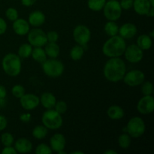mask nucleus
I'll return each instance as SVG.
<instances>
[{
  "label": "nucleus",
  "mask_w": 154,
  "mask_h": 154,
  "mask_svg": "<svg viewBox=\"0 0 154 154\" xmlns=\"http://www.w3.org/2000/svg\"><path fill=\"white\" fill-rule=\"evenodd\" d=\"M29 44L32 47H44L48 43L46 33L39 28H34L28 32Z\"/></svg>",
  "instance_id": "1a4fd4ad"
},
{
  "label": "nucleus",
  "mask_w": 154,
  "mask_h": 154,
  "mask_svg": "<svg viewBox=\"0 0 154 154\" xmlns=\"http://www.w3.org/2000/svg\"><path fill=\"white\" fill-rule=\"evenodd\" d=\"M52 153L51 147L46 144H40L36 147V154H51Z\"/></svg>",
  "instance_id": "f704fd0d"
},
{
  "label": "nucleus",
  "mask_w": 154,
  "mask_h": 154,
  "mask_svg": "<svg viewBox=\"0 0 154 154\" xmlns=\"http://www.w3.org/2000/svg\"><path fill=\"white\" fill-rule=\"evenodd\" d=\"M84 54V47L79 45H76L71 49L69 54H70V57L72 58V60H73L74 61H78L82 59Z\"/></svg>",
  "instance_id": "bb28decb"
},
{
  "label": "nucleus",
  "mask_w": 154,
  "mask_h": 154,
  "mask_svg": "<svg viewBox=\"0 0 154 154\" xmlns=\"http://www.w3.org/2000/svg\"><path fill=\"white\" fill-rule=\"evenodd\" d=\"M5 16L9 20L13 22V21L16 20L17 19L19 14H18V11L16 8L11 7V8H8L6 10Z\"/></svg>",
  "instance_id": "72a5a7b5"
},
{
  "label": "nucleus",
  "mask_w": 154,
  "mask_h": 154,
  "mask_svg": "<svg viewBox=\"0 0 154 154\" xmlns=\"http://www.w3.org/2000/svg\"><path fill=\"white\" fill-rule=\"evenodd\" d=\"M123 82L129 87H137L142 84L145 80V75L142 71L134 69L125 74Z\"/></svg>",
  "instance_id": "9d476101"
},
{
  "label": "nucleus",
  "mask_w": 154,
  "mask_h": 154,
  "mask_svg": "<svg viewBox=\"0 0 154 154\" xmlns=\"http://www.w3.org/2000/svg\"><path fill=\"white\" fill-rule=\"evenodd\" d=\"M44 47H45V51L47 54V57L56 59L60 55V48L57 42H48Z\"/></svg>",
  "instance_id": "4be33fe9"
},
{
  "label": "nucleus",
  "mask_w": 154,
  "mask_h": 154,
  "mask_svg": "<svg viewBox=\"0 0 154 154\" xmlns=\"http://www.w3.org/2000/svg\"><path fill=\"white\" fill-rule=\"evenodd\" d=\"M147 16L150 17H153V16H154V7H151V8L150 9L149 12L147 13Z\"/></svg>",
  "instance_id": "a18cd8bd"
},
{
  "label": "nucleus",
  "mask_w": 154,
  "mask_h": 154,
  "mask_svg": "<svg viewBox=\"0 0 154 154\" xmlns=\"http://www.w3.org/2000/svg\"><path fill=\"white\" fill-rule=\"evenodd\" d=\"M138 32L137 26L132 23H126L119 27L118 34L123 39H130L135 37Z\"/></svg>",
  "instance_id": "2eb2a0df"
},
{
  "label": "nucleus",
  "mask_w": 154,
  "mask_h": 154,
  "mask_svg": "<svg viewBox=\"0 0 154 154\" xmlns=\"http://www.w3.org/2000/svg\"><path fill=\"white\" fill-rule=\"evenodd\" d=\"M8 126V120L3 115H0V132L6 129Z\"/></svg>",
  "instance_id": "a19ab883"
},
{
  "label": "nucleus",
  "mask_w": 154,
  "mask_h": 154,
  "mask_svg": "<svg viewBox=\"0 0 154 154\" xmlns=\"http://www.w3.org/2000/svg\"><path fill=\"white\" fill-rule=\"evenodd\" d=\"M126 73V64L120 57L110 58L104 66V76L111 82L117 83L122 81Z\"/></svg>",
  "instance_id": "f257e3e1"
},
{
  "label": "nucleus",
  "mask_w": 154,
  "mask_h": 154,
  "mask_svg": "<svg viewBox=\"0 0 154 154\" xmlns=\"http://www.w3.org/2000/svg\"><path fill=\"white\" fill-rule=\"evenodd\" d=\"M72 154H83L84 153V152L82 151H73L72 152Z\"/></svg>",
  "instance_id": "09e8293b"
},
{
  "label": "nucleus",
  "mask_w": 154,
  "mask_h": 154,
  "mask_svg": "<svg viewBox=\"0 0 154 154\" xmlns=\"http://www.w3.org/2000/svg\"><path fill=\"white\" fill-rule=\"evenodd\" d=\"M152 45H153L152 38L149 36V35H141L137 38V45L142 51H147V50L150 49Z\"/></svg>",
  "instance_id": "5701e85b"
},
{
  "label": "nucleus",
  "mask_w": 154,
  "mask_h": 154,
  "mask_svg": "<svg viewBox=\"0 0 154 154\" xmlns=\"http://www.w3.org/2000/svg\"><path fill=\"white\" fill-rule=\"evenodd\" d=\"M44 73L49 78H57L61 76L64 72V65L57 58L47 59L42 64Z\"/></svg>",
  "instance_id": "20e7f679"
},
{
  "label": "nucleus",
  "mask_w": 154,
  "mask_h": 154,
  "mask_svg": "<svg viewBox=\"0 0 154 154\" xmlns=\"http://www.w3.org/2000/svg\"><path fill=\"white\" fill-rule=\"evenodd\" d=\"M149 2H150V5H151L152 7H154V0H149Z\"/></svg>",
  "instance_id": "8fccbe9b"
},
{
  "label": "nucleus",
  "mask_w": 154,
  "mask_h": 154,
  "mask_svg": "<svg viewBox=\"0 0 154 154\" xmlns=\"http://www.w3.org/2000/svg\"><path fill=\"white\" fill-rule=\"evenodd\" d=\"M42 121L44 126L48 129H58L63 126V120L62 114L54 109H47L42 115Z\"/></svg>",
  "instance_id": "39448f33"
},
{
  "label": "nucleus",
  "mask_w": 154,
  "mask_h": 154,
  "mask_svg": "<svg viewBox=\"0 0 154 154\" xmlns=\"http://www.w3.org/2000/svg\"><path fill=\"white\" fill-rule=\"evenodd\" d=\"M5 99H0V108L5 106Z\"/></svg>",
  "instance_id": "de8ad7c7"
},
{
  "label": "nucleus",
  "mask_w": 154,
  "mask_h": 154,
  "mask_svg": "<svg viewBox=\"0 0 154 154\" xmlns=\"http://www.w3.org/2000/svg\"><path fill=\"white\" fill-rule=\"evenodd\" d=\"M7 28H8L7 23L5 22V20L3 18L0 17V35H2L5 33L6 30H7Z\"/></svg>",
  "instance_id": "ea45409f"
},
{
  "label": "nucleus",
  "mask_w": 154,
  "mask_h": 154,
  "mask_svg": "<svg viewBox=\"0 0 154 154\" xmlns=\"http://www.w3.org/2000/svg\"><path fill=\"white\" fill-rule=\"evenodd\" d=\"M134 0H121L120 2V5L121 6V8L123 10H129L133 6Z\"/></svg>",
  "instance_id": "4c0bfd02"
},
{
  "label": "nucleus",
  "mask_w": 154,
  "mask_h": 154,
  "mask_svg": "<svg viewBox=\"0 0 154 154\" xmlns=\"http://www.w3.org/2000/svg\"><path fill=\"white\" fill-rule=\"evenodd\" d=\"M46 20L45 14L41 11H34L29 15L28 23L33 27H39L43 25Z\"/></svg>",
  "instance_id": "f3484780"
},
{
  "label": "nucleus",
  "mask_w": 154,
  "mask_h": 154,
  "mask_svg": "<svg viewBox=\"0 0 154 154\" xmlns=\"http://www.w3.org/2000/svg\"><path fill=\"white\" fill-rule=\"evenodd\" d=\"M36 1L37 0H21V3L26 7H31L36 2Z\"/></svg>",
  "instance_id": "37998d69"
},
{
  "label": "nucleus",
  "mask_w": 154,
  "mask_h": 154,
  "mask_svg": "<svg viewBox=\"0 0 154 154\" xmlns=\"http://www.w3.org/2000/svg\"><path fill=\"white\" fill-rule=\"evenodd\" d=\"M141 91L144 96H150L152 95L153 93V84L150 81H146L143 82L141 84Z\"/></svg>",
  "instance_id": "2f4dec72"
},
{
  "label": "nucleus",
  "mask_w": 154,
  "mask_h": 154,
  "mask_svg": "<svg viewBox=\"0 0 154 154\" xmlns=\"http://www.w3.org/2000/svg\"><path fill=\"white\" fill-rule=\"evenodd\" d=\"M7 96V90L3 85H0V99H5Z\"/></svg>",
  "instance_id": "c03bdc74"
},
{
  "label": "nucleus",
  "mask_w": 154,
  "mask_h": 154,
  "mask_svg": "<svg viewBox=\"0 0 154 154\" xmlns=\"http://www.w3.org/2000/svg\"><path fill=\"white\" fill-rule=\"evenodd\" d=\"M66 140L61 133H56L50 138V147L52 151L58 152L63 150L66 147Z\"/></svg>",
  "instance_id": "4468645a"
},
{
  "label": "nucleus",
  "mask_w": 154,
  "mask_h": 154,
  "mask_svg": "<svg viewBox=\"0 0 154 154\" xmlns=\"http://www.w3.org/2000/svg\"><path fill=\"white\" fill-rule=\"evenodd\" d=\"M19 99L22 108L26 111L35 109L40 104V98L32 93H25Z\"/></svg>",
  "instance_id": "ddd939ff"
},
{
  "label": "nucleus",
  "mask_w": 154,
  "mask_h": 154,
  "mask_svg": "<svg viewBox=\"0 0 154 154\" xmlns=\"http://www.w3.org/2000/svg\"><path fill=\"white\" fill-rule=\"evenodd\" d=\"M33 47L30 44L25 43L23 44L20 46L18 49V54L17 55L20 57L21 59L28 58L31 56L32 51Z\"/></svg>",
  "instance_id": "cd10ccee"
},
{
  "label": "nucleus",
  "mask_w": 154,
  "mask_h": 154,
  "mask_svg": "<svg viewBox=\"0 0 154 154\" xmlns=\"http://www.w3.org/2000/svg\"><path fill=\"white\" fill-rule=\"evenodd\" d=\"M146 126L144 121L139 117H134L128 121L127 125L123 129V132H126L131 138H140L145 132Z\"/></svg>",
  "instance_id": "423d86ee"
},
{
  "label": "nucleus",
  "mask_w": 154,
  "mask_h": 154,
  "mask_svg": "<svg viewBox=\"0 0 154 154\" xmlns=\"http://www.w3.org/2000/svg\"><path fill=\"white\" fill-rule=\"evenodd\" d=\"M31 56L33 60L40 64H42L47 60V54L42 47H35L32 51Z\"/></svg>",
  "instance_id": "b1692460"
},
{
  "label": "nucleus",
  "mask_w": 154,
  "mask_h": 154,
  "mask_svg": "<svg viewBox=\"0 0 154 154\" xmlns=\"http://www.w3.org/2000/svg\"><path fill=\"white\" fill-rule=\"evenodd\" d=\"M106 2V0H87V6L93 11H100Z\"/></svg>",
  "instance_id": "c85d7f7f"
},
{
  "label": "nucleus",
  "mask_w": 154,
  "mask_h": 154,
  "mask_svg": "<svg viewBox=\"0 0 154 154\" xmlns=\"http://www.w3.org/2000/svg\"><path fill=\"white\" fill-rule=\"evenodd\" d=\"M48 133V129L45 127L44 125H38V126H36L34 129H32V136L38 140L44 139L45 137L47 136Z\"/></svg>",
  "instance_id": "a878e982"
},
{
  "label": "nucleus",
  "mask_w": 154,
  "mask_h": 154,
  "mask_svg": "<svg viewBox=\"0 0 154 154\" xmlns=\"http://www.w3.org/2000/svg\"><path fill=\"white\" fill-rule=\"evenodd\" d=\"M138 112L144 115L150 114L154 111V98L152 95L144 96L140 99L137 105Z\"/></svg>",
  "instance_id": "f8f14e48"
},
{
  "label": "nucleus",
  "mask_w": 154,
  "mask_h": 154,
  "mask_svg": "<svg viewBox=\"0 0 154 154\" xmlns=\"http://www.w3.org/2000/svg\"><path fill=\"white\" fill-rule=\"evenodd\" d=\"M32 118V116L30 114H23L20 116V120L22 122H29L30 120Z\"/></svg>",
  "instance_id": "79ce46f5"
},
{
  "label": "nucleus",
  "mask_w": 154,
  "mask_h": 154,
  "mask_svg": "<svg viewBox=\"0 0 154 154\" xmlns=\"http://www.w3.org/2000/svg\"><path fill=\"white\" fill-rule=\"evenodd\" d=\"M151 7L149 0H134L132 6L135 13L142 16L147 15Z\"/></svg>",
  "instance_id": "a211bd4d"
},
{
  "label": "nucleus",
  "mask_w": 154,
  "mask_h": 154,
  "mask_svg": "<svg viewBox=\"0 0 154 154\" xmlns=\"http://www.w3.org/2000/svg\"><path fill=\"white\" fill-rule=\"evenodd\" d=\"M2 154H17V152L16 151L15 148L12 146H6L2 150Z\"/></svg>",
  "instance_id": "58836bf2"
},
{
  "label": "nucleus",
  "mask_w": 154,
  "mask_h": 154,
  "mask_svg": "<svg viewBox=\"0 0 154 154\" xmlns=\"http://www.w3.org/2000/svg\"><path fill=\"white\" fill-rule=\"evenodd\" d=\"M14 147L17 153H28L32 150V143L27 138H21L17 140Z\"/></svg>",
  "instance_id": "6ab92c4d"
},
{
  "label": "nucleus",
  "mask_w": 154,
  "mask_h": 154,
  "mask_svg": "<svg viewBox=\"0 0 154 154\" xmlns=\"http://www.w3.org/2000/svg\"><path fill=\"white\" fill-rule=\"evenodd\" d=\"M118 144L123 149H128L131 144V136L126 132H123L119 136Z\"/></svg>",
  "instance_id": "c756f323"
},
{
  "label": "nucleus",
  "mask_w": 154,
  "mask_h": 154,
  "mask_svg": "<svg viewBox=\"0 0 154 154\" xmlns=\"http://www.w3.org/2000/svg\"><path fill=\"white\" fill-rule=\"evenodd\" d=\"M2 67L6 75L11 77H17L20 74L22 64L21 58L17 54L9 53L6 54L2 61Z\"/></svg>",
  "instance_id": "7ed1b4c3"
},
{
  "label": "nucleus",
  "mask_w": 154,
  "mask_h": 154,
  "mask_svg": "<svg viewBox=\"0 0 154 154\" xmlns=\"http://www.w3.org/2000/svg\"><path fill=\"white\" fill-rule=\"evenodd\" d=\"M11 93L15 98L20 99L26 93L25 88L20 84H16L11 89Z\"/></svg>",
  "instance_id": "473e14b6"
},
{
  "label": "nucleus",
  "mask_w": 154,
  "mask_h": 154,
  "mask_svg": "<svg viewBox=\"0 0 154 154\" xmlns=\"http://www.w3.org/2000/svg\"><path fill=\"white\" fill-rule=\"evenodd\" d=\"M13 30L17 35L23 36L28 34L30 30V25L28 21L22 18H17L13 21Z\"/></svg>",
  "instance_id": "dca6fc26"
},
{
  "label": "nucleus",
  "mask_w": 154,
  "mask_h": 154,
  "mask_svg": "<svg viewBox=\"0 0 154 154\" xmlns=\"http://www.w3.org/2000/svg\"><path fill=\"white\" fill-rule=\"evenodd\" d=\"M57 99L52 93L45 92L40 97V103L46 109H52L55 106Z\"/></svg>",
  "instance_id": "aec40b11"
},
{
  "label": "nucleus",
  "mask_w": 154,
  "mask_h": 154,
  "mask_svg": "<svg viewBox=\"0 0 154 154\" xmlns=\"http://www.w3.org/2000/svg\"><path fill=\"white\" fill-rule=\"evenodd\" d=\"M102 10L104 16L108 20L117 21L121 17L123 9L121 8L120 2L117 0H109L106 2Z\"/></svg>",
  "instance_id": "0eeeda50"
},
{
  "label": "nucleus",
  "mask_w": 154,
  "mask_h": 154,
  "mask_svg": "<svg viewBox=\"0 0 154 154\" xmlns=\"http://www.w3.org/2000/svg\"><path fill=\"white\" fill-rule=\"evenodd\" d=\"M107 114L111 120H121L124 117L125 112L124 110L121 107L117 105H114L108 108V111H107Z\"/></svg>",
  "instance_id": "412c9836"
},
{
  "label": "nucleus",
  "mask_w": 154,
  "mask_h": 154,
  "mask_svg": "<svg viewBox=\"0 0 154 154\" xmlns=\"http://www.w3.org/2000/svg\"><path fill=\"white\" fill-rule=\"evenodd\" d=\"M104 30L108 36H114L118 35L119 26L115 21L108 20L104 26Z\"/></svg>",
  "instance_id": "393cba45"
},
{
  "label": "nucleus",
  "mask_w": 154,
  "mask_h": 154,
  "mask_svg": "<svg viewBox=\"0 0 154 154\" xmlns=\"http://www.w3.org/2000/svg\"><path fill=\"white\" fill-rule=\"evenodd\" d=\"M73 38L77 45L84 47L89 43L91 38V32L85 25H78L73 30Z\"/></svg>",
  "instance_id": "6e6552de"
},
{
  "label": "nucleus",
  "mask_w": 154,
  "mask_h": 154,
  "mask_svg": "<svg viewBox=\"0 0 154 154\" xmlns=\"http://www.w3.org/2000/svg\"><path fill=\"white\" fill-rule=\"evenodd\" d=\"M47 39H48V42H57L59 39V34L57 32L54 31H49L48 33H46Z\"/></svg>",
  "instance_id": "e433bc0d"
},
{
  "label": "nucleus",
  "mask_w": 154,
  "mask_h": 154,
  "mask_svg": "<svg viewBox=\"0 0 154 154\" xmlns=\"http://www.w3.org/2000/svg\"><path fill=\"white\" fill-rule=\"evenodd\" d=\"M126 48V43L125 39L120 35L111 36L102 46V53L105 56L113 58L120 57L123 55Z\"/></svg>",
  "instance_id": "f03ea898"
},
{
  "label": "nucleus",
  "mask_w": 154,
  "mask_h": 154,
  "mask_svg": "<svg viewBox=\"0 0 154 154\" xmlns=\"http://www.w3.org/2000/svg\"><path fill=\"white\" fill-rule=\"evenodd\" d=\"M54 110L60 114H63L66 112L68 109V105L64 101H58L56 102L55 106H54Z\"/></svg>",
  "instance_id": "c9c22d12"
},
{
  "label": "nucleus",
  "mask_w": 154,
  "mask_h": 154,
  "mask_svg": "<svg viewBox=\"0 0 154 154\" xmlns=\"http://www.w3.org/2000/svg\"><path fill=\"white\" fill-rule=\"evenodd\" d=\"M105 154H117V152L115 151V150H105L104 152Z\"/></svg>",
  "instance_id": "49530a36"
},
{
  "label": "nucleus",
  "mask_w": 154,
  "mask_h": 154,
  "mask_svg": "<svg viewBox=\"0 0 154 154\" xmlns=\"http://www.w3.org/2000/svg\"><path fill=\"white\" fill-rule=\"evenodd\" d=\"M1 142L5 147L12 146V144L14 142V138L10 132H4L1 136Z\"/></svg>",
  "instance_id": "7c9ffc66"
},
{
  "label": "nucleus",
  "mask_w": 154,
  "mask_h": 154,
  "mask_svg": "<svg viewBox=\"0 0 154 154\" xmlns=\"http://www.w3.org/2000/svg\"><path fill=\"white\" fill-rule=\"evenodd\" d=\"M144 51L141 49L137 45H131L126 46L124 52L126 60L130 63H138L142 60L144 57Z\"/></svg>",
  "instance_id": "9b49d317"
}]
</instances>
